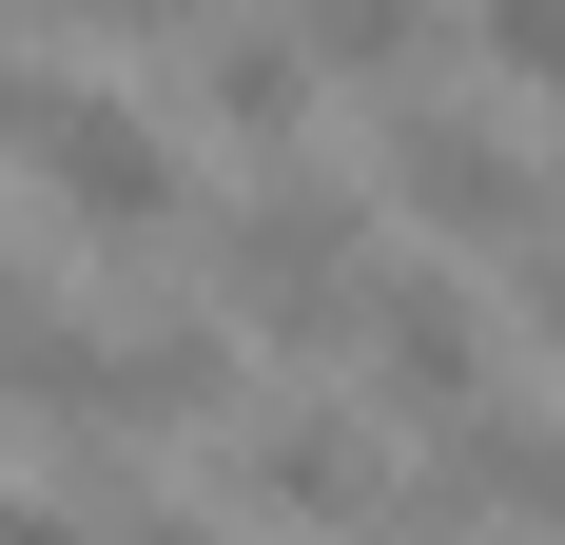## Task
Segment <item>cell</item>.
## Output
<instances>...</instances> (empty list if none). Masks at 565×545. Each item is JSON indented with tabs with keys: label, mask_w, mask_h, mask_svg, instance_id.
I'll list each match as a JSON object with an SVG mask.
<instances>
[{
	"label": "cell",
	"mask_w": 565,
	"mask_h": 545,
	"mask_svg": "<svg viewBox=\"0 0 565 545\" xmlns=\"http://www.w3.org/2000/svg\"><path fill=\"white\" fill-rule=\"evenodd\" d=\"M351 292H371V195L312 175V157H274L254 215L215 234V331H234V351H332Z\"/></svg>",
	"instance_id": "1"
},
{
	"label": "cell",
	"mask_w": 565,
	"mask_h": 545,
	"mask_svg": "<svg viewBox=\"0 0 565 545\" xmlns=\"http://www.w3.org/2000/svg\"><path fill=\"white\" fill-rule=\"evenodd\" d=\"M0 157L40 175L58 234H98V254H157L175 215H195V157H175V117H137L117 78H20V137Z\"/></svg>",
	"instance_id": "2"
},
{
	"label": "cell",
	"mask_w": 565,
	"mask_h": 545,
	"mask_svg": "<svg viewBox=\"0 0 565 545\" xmlns=\"http://www.w3.org/2000/svg\"><path fill=\"white\" fill-rule=\"evenodd\" d=\"M234 526H312V545H449V506L391 488V448L351 429V409H254L234 429Z\"/></svg>",
	"instance_id": "3"
},
{
	"label": "cell",
	"mask_w": 565,
	"mask_h": 545,
	"mask_svg": "<svg viewBox=\"0 0 565 545\" xmlns=\"http://www.w3.org/2000/svg\"><path fill=\"white\" fill-rule=\"evenodd\" d=\"M371 175H391V215L449 234V254H546V157H526V137H488V117H449V98H409Z\"/></svg>",
	"instance_id": "4"
},
{
	"label": "cell",
	"mask_w": 565,
	"mask_h": 545,
	"mask_svg": "<svg viewBox=\"0 0 565 545\" xmlns=\"http://www.w3.org/2000/svg\"><path fill=\"white\" fill-rule=\"evenodd\" d=\"M332 351L391 389L409 429H449V409H488V272H391V254H371V292H351Z\"/></svg>",
	"instance_id": "5"
},
{
	"label": "cell",
	"mask_w": 565,
	"mask_h": 545,
	"mask_svg": "<svg viewBox=\"0 0 565 545\" xmlns=\"http://www.w3.org/2000/svg\"><path fill=\"white\" fill-rule=\"evenodd\" d=\"M429 488H449L468 526H565V429L546 409H449V429H429Z\"/></svg>",
	"instance_id": "6"
},
{
	"label": "cell",
	"mask_w": 565,
	"mask_h": 545,
	"mask_svg": "<svg viewBox=\"0 0 565 545\" xmlns=\"http://www.w3.org/2000/svg\"><path fill=\"white\" fill-rule=\"evenodd\" d=\"M312 98H332V78H312V58H292L274 20H254V40H215V58H195V117H215V137H234V157H254V175H274V157H312Z\"/></svg>",
	"instance_id": "7"
},
{
	"label": "cell",
	"mask_w": 565,
	"mask_h": 545,
	"mask_svg": "<svg viewBox=\"0 0 565 545\" xmlns=\"http://www.w3.org/2000/svg\"><path fill=\"white\" fill-rule=\"evenodd\" d=\"M274 40L312 58V78H371V98H391V78L449 58V20H429V0H274Z\"/></svg>",
	"instance_id": "8"
},
{
	"label": "cell",
	"mask_w": 565,
	"mask_h": 545,
	"mask_svg": "<svg viewBox=\"0 0 565 545\" xmlns=\"http://www.w3.org/2000/svg\"><path fill=\"white\" fill-rule=\"evenodd\" d=\"M468 58H488L508 98H546V117H565V0H468Z\"/></svg>",
	"instance_id": "9"
},
{
	"label": "cell",
	"mask_w": 565,
	"mask_h": 545,
	"mask_svg": "<svg viewBox=\"0 0 565 545\" xmlns=\"http://www.w3.org/2000/svg\"><path fill=\"white\" fill-rule=\"evenodd\" d=\"M58 40H195V20H215V0H40Z\"/></svg>",
	"instance_id": "10"
},
{
	"label": "cell",
	"mask_w": 565,
	"mask_h": 545,
	"mask_svg": "<svg viewBox=\"0 0 565 545\" xmlns=\"http://www.w3.org/2000/svg\"><path fill=\"white\" fill-rule=\"evenodd\" d=\"M98 545H254V526H215V506H137V526H98Z\"/></svg>",
	"instance_id": "11"
},
{
	"label": "cell",
	"mask_w": 565,
	"mask_h": 545,
	"mask_svg": "<svg viewBox=\"0 0 565 545\" xmlns=\"http://www.w3.org/2000/svg\"><path fill=\"white\" fill-rule=\"evenodd\" d=\"M0 545H98V526H78V506H0Z\"/></svg>",
	"instance_id": "12"
},
{
	"label": "cell",
	"mask_w": 565,
	"mask_h": 545,
	"mask_svg": "<svg viewBox=\"0 0 565 545\" xmlns=\"http://www.w3.org/2000/svg\"><path fill=\"white\" fill-rule=\"evenodd\" d=\"M0 137H20V58H0Z\"/></svg>",
	"instance_id": "13"
},
{
	"label": "cell",
	"mask_w": 565,
	"mask_h": 545,
	"mask_svg": "<svg viewBox=\"0 0 565 545\" xmlns=\"http://www.w3.org/2000/svg\"><path fill=\"white\" fill-rule=\"evenodd\" d=\"M546 234H565V157H546Z\"/></svg>",
	"instance_id": "14"
}]
</instances>
